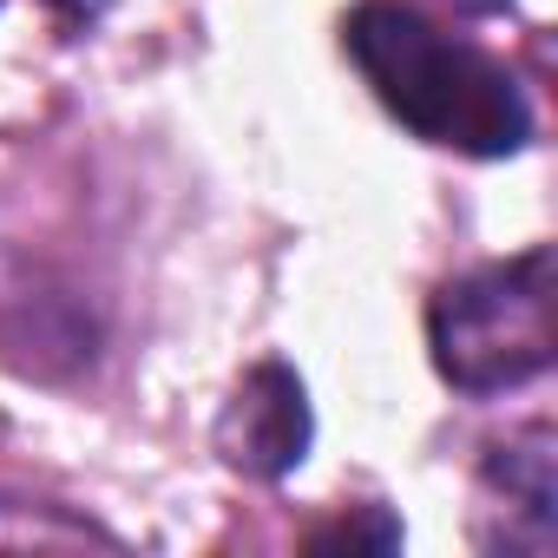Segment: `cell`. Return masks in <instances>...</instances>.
I'll return each mask as SVG.
<instances>
[{
    "instance_id": "1",
    "label": "cell",
    "mask_w": 558,
    "mask_h": 558,
    "mask_svg": "<svg viewBox=\"0 0 558 558\" xmlns=\"http://www.w3.org/2000/svg\"><path fill=\"white\" fill-rule=\"evenodd\" d=\"M349 53L368 73L375 99L427 145L506 158L532 138V106L512 73L401 0H362L349 14Z\"/></svg>"
},
{
    "instance_id": "2",
    "label": "cell",
    "mask_w": 558,
    "mask_h": 558,
    "mask_svg": "<svg viewBox=\"0 0 558 558\" xmlns=\"http://www.w3.org/2000/svg\"><path fill=\"white\" fill-rule=\"evenodd\" d=\"M434 362L460 395H499L551 368V256L525 250L512 263L447 283L427 310Z\"/></svg>"
},
{
    "instance_id": "3",
    "label": "cell",
    "mask_w": 558,
    "mask_h": 558,
    "mask_svg": "<svg viewBox=\"0 0 558 558\" xmlns=\"http://www.w3.org/2000/svg\"><path fill=\"white\" fill-rule=\"evenodd\" d=\"M217 453L250 480H283L310 453V401L296 368L256 362L217 421Z\"/></svg>"
},
{
    "instance_id": "4",
    "label": "cell",
    "mask_w": 558,
    "mask_h": 558,
    "mask_svg": "<svg viewBox=\"0 0 558 558\" xmlns=\"http://www.w3.org/2000/svg\"><path fill=\"white\" fill-rule=\"evenodd\" d=\"M460 8H473V14H493V8H506V0H460Z\"/></svg>"
}]
</instances>
